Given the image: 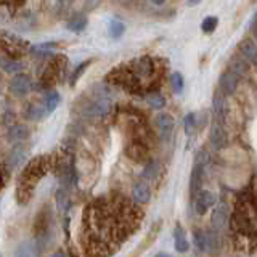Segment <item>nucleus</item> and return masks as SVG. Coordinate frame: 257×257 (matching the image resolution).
Segmentation results:
<instances>
[{
    "label": "nucleus",
    "mask_w": 257,
    "mask_h": 257,
    "mask_svg": "<svg viewBox=\"0 0 257 257\" xmlns=\"http://www.w3.org/2000/svg\"><path fill=\"white\" fill-rule=\"evenodd\" d=\"M56 204H58L60 211H68L69 209V196H68V190H64L60 187V190L56 191Z\"/></svg>",
    "instance_id": "7c9ffc66"
},
{
    "label": "nucleus",
    "mask_w": 257,
    "mask_h": 257,
    "mask_svg": "<svg viewBox=\"0 0 257 257\" xmlns=\"http://www.w3.org/2000/svg\"><path fill=\"white\" fill-rule=\"evenodd\" d=\"M55 156H37L26 164L23 169V172L18 179V185H16V196L21 204H26L28 201L32 198L37 183L44 179L48 174L52 167H55Z\"/></svg>",
    "instance_id": "7ed1b4c3"
},
{
    "label": "nucleus",
    "mask_w": 257,
    "mask_h": 257,
    "mask_svg": "<svg viewBox=\"0 0 257 257\" xmlns=\"http://www.w3.org/2000/svg\"><path fill=\"white\" fill-rule=\"evenodd\" d=\"M68 76V58L64 55H52L47 58L45 66L42 68L39 74L36 85L37 92H47L55 88L56 84L63 82V79Z\"/></svg>",
    "instance_id": "20e7f679"
},
{
    "label": "nucleus",
    "mask_w": 257,
    "mask_h": 257,
    "mask_svg": "<svg viewBox=\"0 0 257 257\" xmlns=\"http://www.w3.org/2000/svg\"><path fill=\"white\" fill-rule=\"evenodd\" d=\"M220 92L223 95H231L233 92L236 90L238 85V76L233 71H225L222 77H220Z\"/></svg>",
    "instance_id": "dca6fc26"
},
{
    "label": "nucleus",
    "mask_w": 257,
    "mask_h": 257,
    "mask_svg": "<svg viewBox=\"0 0 257 257\" xmlns=\"http://www.w3.org/2000/svg\"><path fill=\"white\" fill-rule=\"evenodd\" d=\"M207 164H209V153L203 148V150L198 151V155L195 158V164H193V171H191V177H190L191 196H195L196 193L201 190V185H203V180H204V172H206Z\"/></svg>",
    "instance_id": "423d86ee"
},
{
    "label": "nucleus",
    "mask_w": 257,
    "mask_h": 257,
    "mask_svg": "<svg viewBox=\"0 0 257 257\" xmlns=\"http://www.w3.org/2000/svg\"><path fill=\"white\" fill-rule=\"evenodd\" d=\"M24 117L31 122H37V120H42L47 117V112L42 106V103H29L26 108H24Z\"/></svg>",
    "instance_id": "6ab92c4d"
},
{
    "label": "nucleus",
    "mask_w": 257,
    "mask_h": 257,
    "mask_svg": "<svg viewBox=\"0 0 257 257\" xmlns=\"http://www.w3.org/2000/svg\"><path fill=\"white\" fill-rule=\"evenodd\" d=\"M28 153H29V148L23 142L16 143L15 147L12 148V151L8 153V158H7V163H5L8 171H15V169H18L20 166H23V163L28 158Z\"/></svg>",
    "instance_id": "1a4fd4ad"
},
{
    "label": "nucleus",
    "mask_w": 257,
    "mask_h": 257,
    "mask_svg": "<svg viewBox=\"0 0 257 257\" xmlns=\"http://www.w3.org/2000/svg\"><path fill=\"white\" fill-rule=\"evenodd\" d=\"M228 222H230V209H228L227 204L222 203L212 211V215H211L212 228L217 230V231H220V230H223L225 227H227Z\"/></svg>",
    "instance_id": "f8f14e48"
},
{
    "label": "nucleus",
    "mask_w": 257,
    "mask_h": 257,
    "mask_svg": "<svg viewBox=\"0 0 257 257\" xmlns=\"http://www.w3.org/2000/svg\"><path fill=\"white\" fill-rule=\"evenodd\" d=\"M0 80H2V74H0Z\"/></svg>",
    "instance_id": "a18cd8bd"
},
{
    "label": "nucleus",
    "mask_w": 257,
    "mask_h": 257,
    "mask_svg": "<svg viewBox=\"0 0 257 257\" xmlns=\"http://www.w3.org/2000/svg\"><path fill=\"white\" fill-rule=\"evenodd\" d=\"M257 24V12L252 15V18H251V21H249V28H254Z\"/></svg>",
    "instance_id": "ea45409f"
},
{
    "label": "nucleus",
    "mask_w": 257,
    "mask_h": 257,
    "mask_svg": "<svg viewBox=\"0 0 257 257\" xmlns=\"http://www.w3.org/2000/svg\"><path fill=\"white\" fill-rule=\"evenodd\" d=\"M31 135V131L28 125H23V124H10L8 127V132L7 137L8 140L13 142V143H21V142H26Z\"/></svg>",
    "instance_id": "4468645a"
},
{
    "label": "nucleus",
    "mask_w": 257,
    "mask_h": 257,
    "mask_svg": "<svg viewBox=\"0 0 257 257\" xmlns=\"http://www.w3.org/2000/svg\"><path fill=\"white\" fill-rule=\"evenodd\" d=\"M227 143V134H225L223 124L219 120H214V124L211 127V145L215 150H220Z\"/></svg>",
    "instance_id": "2eb2a0df"
},
{
    "label": "nucleus",
    "mask_w": 257,
    "mask_h": 257,
    "mask_svg": "<svg viewBox=\"0 0 257 257\" xmlns=\"http://www.w3.org/2000/svg\"><path fill=\"white\" fill-rule=\"evenodd\" d=\"M217 23H219L217 16H207V18H204L203 23H201V29H203V32H207V34H211V32L215 31Z\"/></svg>",
    "instance_id": "473e14b6"
},
{
    "label": "nucleus",
    "mask_w": 257,
    "mask_h": 257,
    "mask_svg": "<svg viewBox=\"0 0 257 257\" xmlns=\"http://www.w3.org/2000/svg\"><path fill=\"white\" fill-rule=\"evenodd\" d=\"M156 125H158L159 139L163 142L171 140V137L174 134V128H175L174 117L171 114H167V112H159L158 117H156Z\"/></svg>",
    "instance_id": "9d476101"
},
{
    "label": "nucleus",
    "mask_w": 257,
    "mask_h": 257,
    "mask_svg": "<svg viewBox=\"0 0 257 257\" xmlns=\"http://www.w3.org/2000/svg\"><path fill=\"white\" fill-rule=\"evenodd\" d=\"M142 212L120 195L92 201L85 207L79 233L82 257H109L140 227Z\"/></svg>",
    "instance_id": "f257e3e1"
},
{
    "label": "nucleus",
    "mask_w": 257,
    "mask_h": 257,
    "mask_svg": "<svg viewBox=\"0 0 257 257\" xmlns=\"http://www.w3.org/2000/svg\"><path fill=\"white\" fill-rule=\"evenodd\" d=\"M147 101L153 109H163L166 106V98L158 90L147 93Z\"/></svg>",
    "instance_id": "bb28decb"
},
{
    "label": "nucleus",
    "mask_w": 257,
    "mask_h": 257,
    "mask_svg": "<svg viewBox=\"0 0 257 257\" xmlns=\"http://www.w3.org/2000/svg\"><path fill=\"white\" fill-rule=\"evenodd\" d=\"M199 2H201V0H188V5L193 7V5H198Z\"/></svg>",
    "instance_id": "37998d69"
},
{
    "label": "nucleus",
    "mask_w": 257,
    "mask_h": 257,
    "mask_svg": "<svg viewBox=\"0 0 257 257\" xmlns=\"http://www.w3.org/2000/svg\"><path fill=\"white\" fill-rule=\"evenodd\" d=\"M53 257H66V254H64L63 251H56V252L53 254Z\"/></svg>",
    "instance_id": "a19ab883"
},
{
    "label": "nucleus",
    "mask_w": 257,
    "mask_h": 257,
    "mask_svg": "<svg viewBox=\"0 0 257 257\" xmlns=\"http://www.w3.org/2000/svg\"><path fill=\"white\" fill-rule=\"evenodd\" d=\"M15 257H36V254L31 249V246L23 244V246H20L18 251H16V255Z\"/></svg>",
    "instance_id": "e433bc0d"
},
{
    "label": "nucleus",
    "mask_w": 257,
    "mask_h": 257,
    "mask_svg": "<svg viewBox=\"0 0 257 257\" xmlns=\"http://www.w3.org/2000/svg\"><path fill=\"white\" fill-rule=\"evenodd\" d=\"M196 125H198V122H196V114H195V112H188V114L183 117V128H185V134H187V135L195 134Z\"/></svg>",
    "instance_id": "c756f323"
},
{
    "label": "nucleus",
    "mask_w": 257,
    "mask_h": 257,
    "mask_svg": "<svg viewBox=\"0 0 257 257\" xmlns=\"http://www.w3.org/2000/svg\"><path fill=\"white\" fill-rule=\"evenodd\" d=\"M171 87L174 93H182L183 92V87H185V80L183 76L180 72H172L171 74Z\"/></svg>",
    "instance_id": "2f4dec72"
},
{
    "label": "nucleus",
    "mask_w": 257,
    "mask_h": 257,
    "mask_svg": "<svg viewBox=\"0 0 257 257\" xmlns=\"http://www.w3.org/2000/svg\"><path fill=\"white\" fill-rule=\"evenodd\" d=\"M193 198H195V211L199 215H204L207 212V209H211L215 204L214 193L207 190H199Z\"/></svg>",
    "instance_id": "9b49d317"
},
{
    "label": "nucleus",
    "mask_w": 257,
    "mask_h": 257,
    "mask_svg": "<svg viewBox=\"0 0 257 257\" xmlns=\"http://www.w3.org/2000/svg\"><path fill=\"white\" fill-rule=\"evenodd\" d=\"M29 42L15 34H8V32H0V52L4 56L13 60H20L24 55L29 53Z\"/></svg>",
    "instance_id": "39448f33"
},
{
    "label": "nucleus",
    "mask_w": 257,
    "mask_h": 257,
    "mask_svg": "<svg viewBox=\"0 0 257 257\" xmlns=\"http://www.w3.org/2000/svg\"><path fill=\"white\" fill-rule=\"evenodd\" d=\"M56 48H58V44L56 42H42V44L31 45L29 53L39 60H47V58H50L52 55H55Z\"/></svg>",
    "instance_id": "ddd939ff"
},
{
    "label": "nucleus",
    "mask_w": 257,
    "mask_h": 257,
    "mask_svg": "<svg viewBox=\"0 0 257 257\" xmlns=\"http://www.w3.org/2000/svg\"><path fill=\"white\" fill-rule=\"evenodd\" d=\"M159 174V163L158 161H150V163L145 166L142 177L145 180H156Z\"/></svg>",
    "instance_id": "cd10ccee"
},
{
    "label": "nucleus",
    "mask_w": 257,
    "mask_h": 257,
    "mask_svg": "<svg viewBox=\"0 0 257 257\" xmlns=\"http://www.w3.org/2000/svg\"><path fill=\"white\" fill-rule=\"evenodd\" d=\"M220 251V239L217 230H207L206 231V252L217 254Z\"/></svg>",
    "instance_id": "412c9836"
},
{
    "label": "nucleus",
    "mask_w": 257,
    "mask_h": 257,
    "mask_svg": "<svg viewBox=\"0 0 257 257\" xmlns=\"http://www.w3.org/2000/svg\"><path fill=\"white\" fill-rule=\"evenodd\" d=\"M90 64H92V60H87V61H82V63H80L79 66H77L74 71H72V74L69 76V85L74 87V85L77 84V80H79L80 77H82V74L87 71V68L90 66Z\"/></svg>",
    "instance_id": "c85d7f7f"
},
{
    "label": "nucleus",
    "mask_w": 257,
    "mask_h": 257,
    "mask_svg": "<svg viewBox=\"0 0 257 257\" xmlns=\"http://www.w3.org/2000/svg\"><path fill=\"white\" fill-rule=\"evenodd\" d=\"M61 101V96L60 93L55 90V88H52V90H47L44 92V98H42V106L47 112V116H50L52 112L58 108V104Z\"/></svg>",
    "instance_id": "a211bd4d"
},
{
    "label": "nucleus",
    "mask_w": 257,
    "mask_h": 257,
    "mask_svg": "<svg viewBox=\"0 0 257 257\" xmlns=\"http://www.w3.org/2000/svg\"><path fill=\"white\" fill-rule=\"evenodd\" d=\"M85 28H87V18L84 15H76L68 21V29L71 32H76V34L82 32Z\"/></svg>",
    "instance_id": "393cba45"
},
{
    "label": "nucleus",
    "mask_w": 257,
    "mask_h": 257,
    "mask_svg": "<svg viewBox=\"0 0 257 257\" xmlns=\"http://www.w3.org/2000/svg\"><path fill=\"white\" fill-rule=\"evenodd\" d=\"M239 52L244 56V60L257 63V45L252 44L251 40H244V42H241Z\"/></svg>",
    "instance_id": "5701e85b"
},
{
    "label": "nucleus",
    "mask_w": 257,
    "mask_h": 257,
    "mask_svg": "<svg viewBox=\"0 0 257 257\" xmlns=\"http://www.w3.org/2000/svg\"><path fill=\"white\" fill-rule=\"evenodd\" d=\"M230 66H231V71L235 72L236 76H243L244 72H246V69H247L246 61L239 60V58H233L231 63H230Z\"/></svg>",
    "instance_id": "f704fd0d"
},
{
    "label": "nucleus",
    "mask_w": 257,
    "mask_h": 257,
    "mask_svg": "<svg viewBox=\"0 0 257 257\" xmlns=\"http://www.w3.org/2000/svg\"><path fill=\"white\" fill-rule=\"evenodd\" d=\"M0 68H2L4 72L7 74H18V72L23 71V63L18 60L8 58V56H0Z\"/></svg>",
    "instance_id": "aec40b11"
},
{
    "label": "nucleus",
    "mask_w": 257,
    "mask_h": 257,
    "mask_svg": "<svg viewBox=\"0 0 257 257\" xmlns=\"http://www.w3.org/2000/svg\"><path fill=\"white\" fill-rule=\"evenodd\" d=\"M98 4H100V0H85V7L88 10H92V8H95Z\"/></svg>",
    "instance_id": "58836bf2"
},
{
    "label": "nucleus",
    "mask_w": 257,
    "mask_h": 257,
    "mask_svg": "<svg viewBox=\"0 0 257 257\" xmlns=\"http://www.w3.org/2000/svg\"><path fill=\"white\" fill-rule=\"evenodd\" d=\"M32 90V80L31 77L26 74V72H18V74H15L10 80V92L18 96V98H23V96H26L29 92Z\"/></svg>",
    "instance_id": "6e6552de"
},
{
    "label": "nucleus",
    "mask_w": 257,
    "mask_h": 257,
    "mask_svg": "<svg viewBox=\"0 0 257 257\" xmlns=\"http://www.w3.org/2000/svg\"><path fill=\"white\" fill-rule=\"evenodd\" d=\"M174 241H175V249H177V251H179V252H187V251H188L190 244H188L187 236H185L183 228H180V227H177V228H175V233H174Z\"/></svg>",
    "instance_id": "b1692460"
},
{
    "label": "nucleus",
    "mask_w": 257,
    "mask_h": 257,
    "mask_svg": "<svg viewBox=\"0 0 257 257\" xmlns=\"http://www.w3.org/2000/svg\"><path fill=\"white\" fill-rule=\"evenodd\" d=\"M193 241H195V246L199 251H206V231L204 230H195V233H193Z\"/></svg>",
    "instance_id": "72a5a7b5"
},
{
    "label": "nucleus",
    "mask_w": 257,
    "mask_h": 257,
    "mask_svg": "<svg viewBox=\"0 0 257 257\" xmlns=\"http://www.w3.org/2000/svg\"><path fill=\"white\" fill-rule=\"evenodd\" d=\"M158 79V61L151 56H139L112 68L106 76V84L124 88L125 92L134 95H147L156 92L155 87Z\"/></svg>",
    "instance_id": "f03ea898"
},
{
    "label": "nucleus",
    "mask_w": 257,
    "mask_h": 257,
    "mask_svg": "<svg viewBox=\"0 0 257 257\" xmlns=\"http://www.w3.org/2000/svg\"><path fill=\"white\" fill-rule=\"evenodd\" d=\"M125 32V24L119 20H111L109 24H108V34L112 37V39H120L122 34Z\"/></svg>",
    "instance_id": "a878e982"
},
{
    "label": "nucleus",
    "mask_w": 257,
    "mask_h": 257,
    "mask_svg": "<svg viewBox=\"0 0 257 257\" xmlns=\"http://www.w3.org/2000/svg\"><path fill=\"white\" fill-rule=\"evenodd\" d=\"M132 198L135 201V204H147L151 198L150 187L145 182H137L132 188Z\"/></svg>",
    "instance_id": "f3484780"
},
{
    "label": "nucleus",
    "mask_w": 257,
    "mask_h": 257,
    "mask_svg": "<svg viewBox=\"0 0 257 257\" xmlns=\"http://www.w3.org/2000/svg\"><path fill=\"white\" fill-rule=\"evenodd\" d=\"M151 2L155 4V5H163V4L166 2V0H151Z\"/></svg>",
    "instance_id": "79ce46f5"
},
{
    "label": "nucleus",
    "mask_w": 257,
    "mask_h": 257,
    "mask_svg": "<svg viewBox=\"0 0 257 257\" xmlns=\"http://www.w3.org/2000/svg\"><path fill=\"white\" fill-rule=\"evenodd\" d=\"M155 257H172L171 254H166V252H159V254H156Z\"/></svg>",
    "instance_id": "c03bdc74"
},
{
    "label": "nucleus",
    "mask_w": 257,
    "mask_h": 257,
    "mask_svg": "<svg viewBox=\"0 0 257 257\" xmlns=\"http://www.w3.org/2000/svg\"><path fill=\"white\" fill-rule=\"evenodd\" d=\"M28 0H0V7L7 8V10H16V8H20Z\"/></svg>",
    "instance_id": "c9c22d12"
},
{
    "label": "nucleus",
    "mask_w": 257,
    "mask_h": 257,
    "mask_svg": "<svg viewBox=\"0 0 257 257\" xmlns=\"http://www.w3.org/2000/svg\"><path fill=\"white\" fill-rule=\"evenodd\" d=\"M111 111V100L101 98V96L92 95V98L88 100L82 108V116L87 119H100L108 116Z\"/></svg>",
    "instance_id": "0eeeda50"
},
{
    "label": "nucleus",
    "mask_w": 257,
    "mask_h": 257,
    "mask_svg": "<svg viewBox=\"0 0 257 257\" xmlns=\"http://www.w3.org/2000/svg\"><path fill=\"white\" fill-rule=\"evenodd\" d=\"M8 169H7V166L5 164H2L0 163V190H2L5 185H7V177H8Z\"/></svg>",
    "instance_id": "4c0bfd02"
},
{
    "label": "nucleus",
    "mask_w": 257,
    "mask_h": 257,
    "mask_svg": "<svg viewBox=\"0 0 257 257\" xmlns=\"http://www.w3.org/2000/svg\"><path fill=\"white\" fill-rule=\"evenodd\" d=\"M223 93L217 92L214 95V120H219V122H225V100H223Z\"/></svg>",
    "instance_id": "4be33fe9"
}]
</instances>
